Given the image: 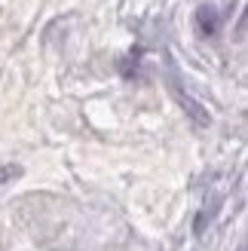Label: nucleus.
<instances>
[{
    "instance_id": "1",
    "label": "nucleus",
    "mask_w": 248,
    "mask_h": 251,
    "mask_svg": "<svg viewBox=\"0 0 248 251\" xmlns=\"http://www.w3.org/2000/svg\"><path fill=\"white\" fill-rule=\"evenodd\" d=\"M196 28H199L202 37H215L218 28H221V12L215 6H202L196 12Z\"/></svg>"
},
{
    "instance_id": "2",
    "label": "nucleus",
    "mask_w": 248,
    "mask_h": 251,
    "mask_svg": "<svg viewBox=\"0 0 248 251\" xmlns=\"http://www.w3.org/2000/svg\"><path fill=\"white\" fill-rule=\"evenodd\" d=\"M19 175H22L19 166H0V184H6V181H12V178H19Z\"/></svg>"
}]
</instances>
